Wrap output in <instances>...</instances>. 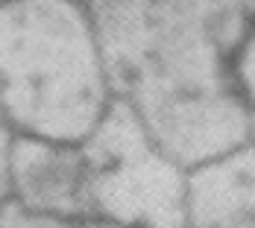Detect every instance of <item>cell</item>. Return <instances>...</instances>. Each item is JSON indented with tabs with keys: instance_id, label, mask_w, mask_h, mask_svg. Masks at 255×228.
Instances as JSON below:
<instances>
[{
	"instance_id": "cell-9",
	"label": "cell",
	"mask_w": 255,
	"mask_h": 228,
	"mask_svg": "<svg viewBox=\"0 0 255 228\" xmlns=\"http://www.w3.org/2000/svg\"><path fill=\"white\" fill-rule=\"evenodd\" d=\"M247 138H250V144H255V105L247 108Z\"/></svg>"
},
{
	"instance_id": "cell-12",
	"label": "cell",
	"mask_w": 255,
	"mask_h": 228,
	"mask_svg": "<svg viewBox=\"0 0 255 228\" xmlns=\"http://www.w3.org/2000/svg\"><path fill=\"white\" fill-rule=\"evenodd\" d=\"M0 228H3V223H0Z\"/></svg>"
},
{
	"instance_id": "cell-7",
	"label": "cell",
	"mask_w": 255,
	"mask_h": 228,
	"mask_svg": "<svg viewBox=\"0 0 255 228\" xmlns=\"http://www.w3.org/2000/svg\"><path fill=\"white\" fill-rule=\"evenodd\" d=\"M0 223L3 228H118L112 223H103L97 217H85V220H59V217H41V214H29L15 202L0 205Z\"/></svg>"
},
{
	"instance_id": "cell-8",
	"label": "cell",
	"mask_w": 255,
	"mask_h": 228,
	"mask_svg": "<svg viewBox=\"0 0 255 228\" xmlns=\"http://www.w3.org/2000/svg\"><path fill=\"white\" fill-rule=\"evenodd\" d=\"M15 141H18V132L0 102V205L9 202V161H12Z\"/></svg>"
},
{
	"instance_id": "cell-3",
	"label": "cell",
	"mask_w": 255,
	"mask_h": 228,
	"mask_svg": "<svg viewBox=\"0 0 255 228\" xmlns=\"http://www.w3.org/2000/svg\"><path fill=\"white\" fill-rule=\"evenodd\" d=\"M82 150L91 217L118 228H185L188 167L155 141L127 100L115 97Z\"/></svg>"
},
{
	"instance_id": "cell-1",
	"label": "cell",
	"mask_w": 255,
	"mask_h": 228,
	"mask_svg": "<svg viewBox=\"0 0 255 228\" xmlns=\"http://www.w3.org/2000/svg\"><path fill=\"white\" fill-rule=\"evenodd\" d=\"M115 94L188 170L250 144L229 53L247 32L241 0H85Z\"/></svg>"
},
{
	"instance_id": "cell-6",
	"label": "cell",
	"mask_w": 255,
	"mask_h": 228,
	"mask_svg": "<svg viewBox=\"0 0 255 228\" xmlns=\"http://www.w3.org/2000/svg\"><path fill=\"white\" fill-rule=\"evenodd\" d=\"M229 79L235 94L250 108L255 105V24L247 26V32L238 38V44L229 53Z\"/></svg>"
},
{
	"instance_id": "cell-4",
	"label": "cell",
	"mask_w": 255,
	"mask_h": 228,
	"mask_svg": "<svg viewBox=\"0 0 255 228\" xmlns=\"http://www.w3.org/2000/svg\"><path fill=\"white\" fill-rule=\"evenodd\" d=\"M9 202L41 217H91L88 161L82 144L18 135L9 161Z\"/></svg>"
},
{
	"instance_id": "cell-10",
	"label": "cell",
	"mask_w": 255,
	"mask_h": 228,
	"mask_svg": "<svg viewBox=\"0 0 255 228\" xmlns=\"http://www.w3.org/2000/svg\"><path fill=\"white\" fill-rule=\"evenodd\" d=\"M241 9H244V18L255 24V0H241Z\"/></svg>"
},
{
	"instance_id": "cell-5",
	"label": "cell",
	"mask_w": 255,
	"mask_h": 228,
	"mask_svg": "<svg viewBox=\"0 0 255 228\" xmlns=\"http://www.w3.org/2000/svg\"><path fill=\"white\" fill-rule=\"evenodd\" d=\"M185 228H255V144L188 170Z\"/></svg>"
},
{
	"instance_id": "cell-11",
	"label": "cell",
	"mask_w": 255,
	"mask_h": 228,
	"mask_svg": "<svg viewBox=\"0 0 255 228\" xmlns=\"http://www.w3.org/2000/svg\"><path fill=\"white\" fill-rule=\"evenodd\" d=\"M3 3H12V0H0V6H3Z\"/></svg>"
},
{
	"instance_id": "cell-2",
	"label": "cell",
	"mask_w": 255,
	"mask_h": 228,
	"mask_svg": "<svg viewBox=\"0 0 255 228\" xmlns=\"http://www.w3.org/2000/svg\"><path fill=\"white\" fill-rule=\"evenodd\" d=\"M115 97L85 0L0 6V102L18 135L82 144Z\"/></svg>"
}]
</instances>
